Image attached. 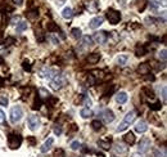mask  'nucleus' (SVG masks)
Masks as SVG:
<instances>
[{"instance_id": "34", "label": "nucleus", "mask_w": 167, "mask_h": 157, "mask_svg": "<svg viewBox=\"0 0 167 157\" xmlns=\"http://www.w3.org/2000/svg\"><path fill=\"white\" fill-rule=\"evenodd\" d=\"M53 131H54V134H55V135H61V134H62V126H61V124H54Z\"/></svg>"}, {"instance_id": "5", "label": "nucleus", "mask_w": 167, "mask_h": 157, "mask_svg": "<svg viewBox=\"0 0 167 157\" xmlns=\"http://www.w3.org/2000/svg\"><path fill=\"white\" fill-rule=\"evenodd\" d=\"M22 116H23V111H22V108L20 106L12 107V109H10V121H12L13 124L20 122Z\"/></svg>"}, {"instance_id": "40", "label": "nucleus", "mask_w": 167, "mask_h": 157, "mask_svg": "<svg viewBox=\"0 0 167 157\" xmlns=\"http://www.w3.org/2000/svg\"><path fill=\"white\" fill-rule=\"evenodd\" d=\"M14 43H16V39H14V37H12V36L7 37V39L4 40V44H5V45H12V44H14Z\"/></svg>"}, {"instance_id": "14", "label": "nucleus", "mask_w": 167, "mask_h": 157, "mask_svg": "<svg viewBox=\"0 0 167 157\" xmlns=\"http://www.w3.org/2000/svg\"><path fill=\"white\" fill-rule=\"evenodd\" d=\"M147 46L144 45V44H138V45L135 46V54L136 57H143L147 54Z\"/></svg>"}, {"instance_id": "11", "label": "nucleus", "mask_w": 167, "mask_h": 157, "mask_svg": "<svg viewBox=\"0 0 167 157\" xmlns=\"http://www.w3.org/2000/svg\"><path fill=\"white\" fill-rule=\"evenodd\" d=\"M102 118H103V121H104L105 124L113 122V120H114V112L112 111V109H105V111L102 114Z\"/></svg>"}, {"instance_id": "17", "label": "nucleus", "mask_w": 167, "mask_h": 157, "mask_svg": "<svg viewBox=\"0 0 167 157\" xmlns=\"http://www.w3.org/2000/svg\"><path fill=\"white\" fill-rule=\"evenodd\" d=\"M127 101V93L126 92H118L116 94V102L120 104H124Z\"/></svg>"}, {"instance_id": "46", "label": "nucleus", "mask_w": 167, "mask_h": 157, "mask_svg": "<svg viewBox=\"0 0 167 157\" xmlns=\"http://www.w3.org/2000/svg\"><path fill=\"white\" fill-rule=\"evenodd\" d=\"M22 66H23V70H24V71H31V65H30V63L27 62V60H24Z\"/></svg>"}, {"instance_id": "44", "label": "nucleus", "mask_w": 167, "mask_h": 157, "mask_svg": "<svg viewBox=\"0 0 167 157\" xmlns=\"http://www.w3.org/2000/svg\"><path fill=\"white\" fill-rule=\"evenodd\" d=\"M84 104H85V106H87V108H90V106H91V104H93L91 99H90V98H87V97H85V98H84Z\"/></svg>"}, {"instance_id": "9", "label": "nucleus", "mask_w": 167, "mask_h": 157, "mask_svg": "<svg viewBox=\"0 0 167 157\" xmlns=\"http://www.w3.org/2000/svg\"><path fill=\"white\" fill-rule=\"evenodd\" d=\"M86 9L91 13H97L99 10V0H89V1L85 4Z\"/></svg>"}, {"instance_id": "57", "label": "nucleus", "mask_w": 167, "mask_h": 157, "mask_svg": "<svg viewBox=\"0 0 167 157\" xmlns=\"http://www.w3.org/2000/svg\"><path fill=\"white\" fill-rule=\"evenodd\" d=\"M0 62H1V58H0Z\"/></svg>"}, {"instance_id": "23", "label": "nucleus", "mask_w": 167, "mask_h": 157, "mask_svg": "<svg viewBox=\"0 0 167 157\" xmlns=\"http://www.w3.org/2000/svg\"><path fill=\"white\" fill-rule=\"evenodd\" d=\"M118 40H120V36L117 35V32H116V31L111 32V34L108 35V37H107V41H111L112 45H114V44H116Z\"/></svg>"}, {"instance_id": "1", "label": "nucleus", "mask_w": 167, "mask_h": 157, "mask_svg": "<svg viewBox=\"0 0 167 157\" xmlns=\"http://www.w3.org/2000/svg\"><path fill=\"white\" fill-rule=\"evenodd\" d=\"M136 115H138V112H136L135 109H134V111H130V112H128V114L125 116L124 121H122V122L118 126H117V129H116V130L118 131V133H120V131H124V130H126V129H127L128 126H130V124H133L134 121H135Z\"/></svg>"}, {"instance_id": "28", "label": "nucleus", "mask_w": 167, "mask_h": 157, "mask_svg": "<svg viewBox=\"0 0 167 157\" xmlns=\"http://www.w3.org/2000/svg\"><path fill=\"white\" fill-rule=\"evenodd\" d=\"M39 98L40 99H45V98H50V93H49L48 92V90H46V89H44V88H40V89H39Z\"/></svg>"}, {"instance_id": "10", "label": "nucleus", "mask_w": 167, "mask_h": 157, "mask_svg": "<svg viewBox=\"0 0 167 157\" xmlns=\"http://www.w3.org/2000/svg\"><path fill=\"white\" fill-rule=\"evenodd\" d=\"M103 22H104V17H102V16H98V17H94L91 21L89 22V27L93 30L98 29V27H100L103 24Z\"/></svg>"}, {"instance_id": "39", "label": "nucleus", "mask_w": 167, "mask_h": 157, "mask_svg": "<svg viewBox=\"0 0 167 157\" xmlns=\"http://www.w3.org/2000/svg\"><path fill=\"white\" fill-rule=\"evenodd\" d=\"M158 57H160V59H162L163 62H166V58H167V50L166 49H162V50L160 52V54H158Z\"/></svg>"}, {"instance_id": "29", "label": "nucleus", "mask_w": 167, "mask_h": 157, "mask_svg": "<svg viewBox=\"0 0 167 157\" xmlns=\"http://www.w3.org/2000/svg\"><path fill=\"white\" fill-rule=\"evenodd\" d=\"M81 37H82L81 43H82L84 46H91L93 45V37L91 36H81Z\"/></svg>"}, {"instance_id": "35", "label": "nucleus", "mask_w": 167, "mask_h": 157, "mask_svg": "<svg viewBox=\"0 0 167 157\" xmlns=\"http://www.w3.org/2000/svg\"><path fill=\"white\" fill-rule=\"evenodd\" d=\"M95 82H97V80H95V77L91 75V73H89V76H87V77H86V84L89 85V86H93V85H94Z\"/></svg>"}, {"instance_id": "48", "label": "nucleus", "mask_w": 167, "mask_h": 157, "mask_svg": "<svg viewBox=\"0 0 167 157\" xmlns=\"http://www.w3.org/2000/svg\"><path fill=\"white\" fill-rule=\"evenodd\" d=\"M27 142H28L30 144H32V145H34L35 143H36V139H35L34 137H28V138H27Z\"/></svg>"}, {"instance_id": "27", "label": "nucleus", "mask_w": 167, "mask_h": 157, "mask_svg": "<svg viewBox=\"0 0 167 157\" xmlns=\"http://www.w3.org/2000/svg\"><path fill=\"white\" fill-rule=\"evenodd\" d=\"M81 34H82V32H81V30L77 29V27H75V29L71 30V35H72V37H73V39H76V40L81 39V36H82Z\"/></svg>"}, {"instance_id": "30", "label": "nucleus", "mask_w": 167, "mask_h": 157, "mask_svg": "<svg viewBox=\"0 0 167 157\" xmlns=\"http://www.w3.org/2000/svg\"><path fill=\"white\" fill-rule=\"evenodd\" d=\"M27 22L26 21H21L17 23V32H23L24 30H27Z\"/></svg>"}, {"instance_id": "2", "label": "nucleus", "mask_w": 167, "mask_h": 157, "mask_svg": "<svg viewBox=\"0 0 167 157\" xmlns=\"http://www.w3.org/2000/svg\"><path fill=\"white\" fill-rule=\"evenodd\" d=\"M105 18L108 20V22L111 24H117L121 21V13H120L118 10L113 9V8H109L105 13Z\"/></svg>"}, {"instance_id": "42", "label": "nucleus", "mask_w": 167, "mask_h": 157, "mask_svg": "<svg viewBox=\"0 0 167 157\" xmlns=\"http://www.w3.org/2000/svg\"><path fill=\"white\" fill-rule=\"evenodd\" d=\"M49 40H50L51 41V43H53V44H55V45H57V44H59V40H58V37H57V36H54V35H49Z\"/></svg>"}, {"instance_id": "4", "label": "nucleus", "mask_w": 167, "mask_h": 157, "mask_svg": "<svg viewBox=\"0 0 167 157\" xmlns=\"http://www.w3.org/2000/svg\"><path fill=\"white\" fill-rule=\"evenodd\" d=\"M8 144H9L10 150H18L22 144V137L14 133L9 134V137H8Z\"/></svg>"}, {"instance_id": "21", "label": "nucleus", "mask_w": 167, "mask_h": 157, "mask_svg": "<svg viewBox=\"0 0 167 157\" xmlns=\"http://www.w3.org/2000/svg\"><path fill=\"white\" fill-rule=\"evenodd\" d=\"M62 17L64 18V20H71V18L73 17V10H72V8L66 7L64 9L62 10Z\"/></svg>"}, {"instance_id": "49", "label": "nucleus", "mask_w": 167, "mask_h": 157, "mask_svg": "<svg viewBox=\"0 0 167 157\" xmlns=\"http://www.w3.org/2000/svg\"><path fill=\"white\" fill-rule=\"evenodd\" d=\"M0 103H1L3 106H7V104H8V98L1 97V98H0Z\"/></svg>"}, {"instance_id": "16", "label": "nucleus", "mask_w": 167, "mask_h": 157, "mask_svg": "<svg viewBox=\"0 0 167 157\" xmlns=\"http://www.w3.org/2000/svg\"><path fill=\"white\" fill-rule=\"evenodd\" d=\"M86 60L90 63V65H97V63L100 60V54L99 53H91V54H89V56H87V58H86Z\"/></svg>"}, {"instance_id": "50", "label": "nucleus", "mask_w": 167, "mask_h": 157, "mask_svg": "<svg viewBox=\"0 0 167 157\" xmlns=\"http://www.w3.org/2000/svg\"><path fill=\"white\" fill-rule=\"evenodd\" d=\"M77 125H75V124H73V125H71V129H70V133H75V131H77Z\"/></svg>"}, {"instance_id": "22", "label": "nucleus", "mask_w": 167, "mask_h": 157, "mask_svg": "<svg viewBox=\"0 0 167 157\" xmlns=\"http://www.w3.org/2000/svg\"><path fill=\"white\" fill-rule=\"evenodd\" d=\"M141 93H143V94L145 95L147 98H150V99H153V98L156 97V95H154V92H153V90L150 89L149 86H144L143 89H141Z\"/></svg>"}, {"instance_id": "8", "label": "nucleus", "mask_w": 167, "mask_h": 157, "mask_svg": "<svg viewBox=\"0 0 167 157\" xmlns=\"http://www.w3.org/2000/svg\"><path fill=\"white\" fill-rule=\"evenodd\" d=\"M139 153H147L150 148V139L149 138H143L139 142Z\"/></svg>"}, {"instance_id": "6", "label": "nucleus", "mask_w": 167, "mask_h": 157, "mask_svg": "<svg viewBox=\"0 0 167 157\" xmlns=\"http://www.w3.org/2000/svg\"><path fill=\"white\" fill-rule=\"evenodd\" d=\"M27 125H28V128L31 129L32 131L37 130L40 126V118L39 116H36V115H31L28 118H27Z\"/></svg>"}, {"instance_id": "55", "label": "nucleus", "mask_w": 167, "mask_h": 157, "mask_svg": "<svg viewBox=\"0 0 167 157\" xmlns=\"http://www.w3.org/2000/svg\"><path fill=\"white\" fill-rule=\"evenodd\" d=\"M118 1V4H121L122 7H125V0H117Z\"/></svg>"}, {"instance_id": "56", "label": "nucleus", "mask_w": 167, "mask_h": 157, "mask_svg": "<svg viewBox=\"0 0 167 157\" xmlns=\"http://www.w3.org/2000/svg\"><path fill=\"white\" fill-rule=\"evenodd\" d=\"M162 5H163V7H166V0H162Z\"/></svg>"}, {"instance_id": "36", "label": "nucleus", "mask_w": 167, "mask_h": 157, "mask_svg": "<svg viewBox=\"0 0 167 157\" xmlns=\"http://www.w3.org/2000/svg\"><path fill=\"white\" fill-rule=\"evenodd\" d=\"M70 147H71V150L77 151V150H80L81 144H80V142H78V140H73V142L70 144Z\"/></svg>"}, {"instance_id": "53", "label": "nucleus", "mask_w": 167, "mask_h": 157, "mask_svg": "<svg viewBox=\"0 0 167 157\" xmlns=\"http://www.w3.org/2000/svg\"><path fill=\"white\" fill-rule=\"evenodd\" d=\"M8 53H9V50H8V49H4V50L0 52V54H1V56H8Z\"/></svg>"}, {"instance_id": "47", "label": "nucleus", "mask_w": 167, "mask_h": 157, "mask_svg": "<svg viewBox=\"0 0 167 157\" xmlns=\"http://www.w3.org/2000/svg\"><path fill=\"white\" fill-rule=\"evenodd\" d=\"M162 99H163V102H166V99H167V88L166 86H162Z\"/></svg>"}, {"instance_id": "31", "label": "nucleus", "mask_w": 167, "mask_h": 157, "mask_svg": "<svg viewBox=\"0 0 167 157\" xmlns=\"http://www.w3.org/2000/svg\"><path fill=\"white\" fill-rule=\"evenodd\" d=\"M102 126H103V124L100 122L99 120H94V121H91V128H93V130L99 131L100 129H102Z\"/></svg>"}, {"instance_id": "13", "label": "nucleus", "mask_w": 167, "mask_h": 157, "mask_svg": "<svg viewBox=\"0 0 167 157\" xmlns=\"http://www.w3.org/2000/svg\"><path fill=\"white\" fill-rule=\"evenodd\" d=\"M135 130L138 131V133H140V134L145 133V131L148 130V124L144 120L138 121V122H136V125H135Z\"/></svg>"}, {"instance_id": "20", "label": "nucleus", "mask_w": 167, "mask_h": 157, "mask_svg": "<svg viewBox=\"0 0 167 157\" xmlns=\"http://www.w3.org/2000/svg\"><path fill=\"white\" fill-rule=\"evenodd\" d=\"M135 135H134V133H127V134H125V137H124V142L126 143V144H128V145H133L134 143H135Z\"/></svg>"}, {"instance_id": "38", "label": "nucleus", "mask_w": 167, "mask_h": 157, "mask_svg": "<svg viewBox=\"0 0 167 157\" xmlns=\"http://www.w3.org/2000/svg\"><path fill=\"white\" fill-rule=\"evenodd\" d=\"M54 157H66L64 151H63L62 148H57V150L54 151Z\"/></svg>"}, {"instance_id": "24", "label": "nucleus", "mask_w": 167, "mask_h": 157, "mask_svg": "<svg viewBox=\"0 0 167 157\" xmlns=\"http://www.w3.org/2000/svg\"><path fill=\"white\" fill-rule=\"evenodd\" d=\"M128 60V56L127 54H121V56L117 57V65L118 66H125Z\"/></svg>"}, {"instance_id": "26", "label": "nucleus", "mask_w": 167, "mask_h": 157, "mask_svg": "<svg viewBox=\"0 0 167 157\" xmlns=\"http://www.w3.org/2000/svg\"><path fill=\"white\" fill-rule=\"evenodd\" d=\"M98 145H99L100 148H103V150L108 151L109 148H111V142H109V140H103V139H100V140H98Z\"/></svg>"}, {"instance_id": "54", "label": "nucleus", "mask_w": 167, "mask_h": 157, "mask_svg": "<svg viewBox=\"0 0 167 157\" xmlns=\"http://www.w3.org/2000/svg\"><path fill=\"white\" fill-rule=\"evenodd\" d=\"M131 157H143V156H141V153L136 152V153H133V155H131Z\"/></svg>"}, {"instance_id": "25", "label": "nucleus", "mask_w": 167, "mask_h": 157, "mask_svg": "<svg viewBox=\"0 0 167 157\" xmlns=\"http://www.w3.org/2000/svg\"><path fill=\"white\" fill-rule=\"evenodd\" d=\"M80 115H81V117H82V118H89V117L93 116V112H91V109H90V108L85 107V108H82L80 111Z\"/></svg>"}, {"instance_id": "12", "label": "nucleus", "mask_w": 167, "mask_h": 157, "mask_svg": "<svg viewBox=\"0 0 167 157\" xmlns=\"http://www.w3.org/2000/svg\"><path fill=\"white\" fill-rule=\"evenodd\" d=\"M107 37H108V34L105 31H100L94 35L93 40H95L98 44H104V43H107Z\"/></svg>"}, {"instance_id": "19", "label": "nucleus", "mask_w": 167, "mask_h": 157, "mask_svg": "<svg viewBox=\"0 0 167 157\" xmlns=\"http://www.w3.org/2000/svg\"><path fill=\"white\" fill-rule=\"evenodd\" d=\"M138 72L140 73V75H147V73L150 72V66L148 65V63H141L140 66L138 67Z\"/></svg>"}, {"instance_id": "33", "label": "nucleus", "mask_w": 167, "mask_h": 157, "mask_svg": "<svg viewBox=\"0 0 167 157\" xmlns=\"http://www.w3.org/2000/svg\"><path fill=\"white\" fill-rule=\"evenodd\" d=\"M154 157H167L166 155V148H158V150L154 151Z\"/></svg>"}, {"instance_id": "37", "label": "nucleus", "mask_w": 167, "mask_h": 157, "mask_svg": "<svg viewBox=\"0 0 167 157\" xmlns=\"http://www.w3.org/2000/svg\"><path fill=\"white\" fill-rule=\"evenodd\" d=\"M149 107H150V109H153V111H158V109L162 108V104H161V102H160V101H157L156 103L150 104Z\"/></svg>"}, {"instance_id": "51", "label": "nucleus", "mask_w": 167, "mask_h": 157, "mask_svg": "<svg viewBox=\"0 0 167 157\" xmlns=\"http://www.w3.org/2000/svg\"><path fill=\"white\" fill-rule=\"evenodd\" d=\"M23 1H24V0H13V3H14L16 5H18V7L23 5Z\"/></svg>"}, {"instance_id": "18", "label": "nucleus", "mask_w": 167, "mask_h": 157, "mask_svg": "<svg viewBox=\"0 0 167 157\" xmlns=\"http://www.w3.org/2000/svg\"><path fill=\"white\" fill-rule=\"evenodd\" d=\"M53 143H54V139H53V138H49V139L46 140V142H45V143H44V144L41 145V148H40V151H41L43 153H46V152H48V151H49V150H50V148H51V145H53Z\"/></svg>"}, {"instance_id": "41", "label": "nucleus", "mask_w": 167, "mask_h": 157, "mask_svg": "<svg viewBox=\"0 0 167 157\" xmlns=\"http://www.w3.org/2000/svg\"><path fill=\"white\" fill-rule=\"evenodd\" d=\"M0 125L1 126L5 125V114L3 109H0Z\"/></svg>"}, {"instance_id": "15", "label": "nucleus", "mask_w": 167, "mask_h": 157, "mask_svg": "<svg viewBox=\"0 0 167 157\" xmlns=\"http://www.w3.org/2000/svg\"><path fill=\"white\" fill-rule=\"evenodd\" d=\"M26 16H27V18H28V20H31V21L37 20V17H39V9H37V8H32V9L27 10Z\"/></svg>"}, {"instance_id": "43", "label": "nucleus", "mask_w": 167, "mask_h": 157, "mask_svg": "<svg viewBox=\"0 0 167 157\" xmlns=\"http://www.w3.org/2000/svg\"><path fill=\"white\" fill-rule=\"evenodd\" d=\"M40 104H41V99H36V101L34 102V106H32V108L34 109H39L40 108Z\"/></svg>"}, {"instance_id": "3", "label": "nucleus", "mask_w": 167, "mask_h": 157, "mask_svg": "<svg viewBox=\"0 0 167 157\" xmlns=\"http://www.w3.org/2000/svg\"><path fill=\"white\" fill-rule=\"evenodd\" d=\"M66 84H67V79H66L63 75H59V73H57V75L50 80V86L53 88L54 90L62 89Z\"/></svg>"}, {"instance_id": "7", "label": "nucleus", "mask_w": 167, "mask_h": 157, "mask_svg": "<svg viewBox=\"0 0 167 157\" xmlns=\"http://www.w3.org/2000/svg\"><path fill=\"white\" fill-rule=\"evenodd\" d=\"M127 151H128L127 147L125 144H122V143H116L113 147V153L118 157H125L127 155Z\"/></svg>"}, {"instance_id": "32", "label": "nucleus", "mask_w": 167, "mask_h": 157, "mask_svg": "<svg viewBox=\"0 0 167 157\" xmlns=\"http://www.w3.org/2000/svg\"><path fill=\"white\" fill-rule=\"evenodd\" d=\"M46 27H48V31H50V32H55V31H58V30H59V27L57 26L54 22H48Z\"/></svg>"}, {"instance_id": "52", "label": "nucleus", "mask_w": 167, "mask_h": 157, "mask_svg": "<svg viewBox=\"0 0 167 157\" xmlns=\"http://www.w3.org/2000/svg\"><path fill=\"white\" fill-rule=\"evenodd\" d=\"M144 79H145V80H150V81H153V80H154V76H153V75H150V76H149V73H147V75H144Z\"/></svg>"}, {"instance_id": "45", "label": "nucleus", "mask_w": 167, "mask_h": 157, "mask_svg": "<svg viewBox=\"0 0 167 157\" xmlns=\"http://www.w3.org/2000/svg\"><path fill=\"white\" fill-rule=\"evenodd\" d=\"M158 65H161V63H158V62H156V60H152V67L153 68H156V70H161V68H163L162 66H158Z\"/></svg>"}]
</instances>
